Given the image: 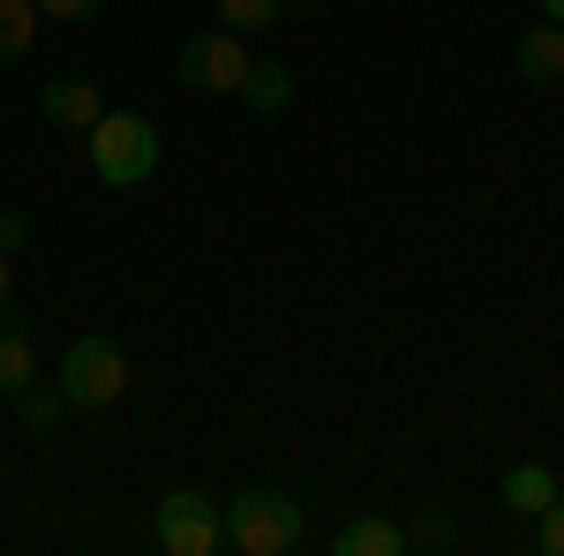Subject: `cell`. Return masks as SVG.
Listing matches in <instances>:
<instances>
[{
	"mask_svg": "<svg viewBox=\"0 0 564 556\" xmlns=\"http://www.w3.org/2000/svg\"><path fill=\"white\" fill-rule=\"evenodd\" d=\"M218 512H226V549H241V556H294L308 542V519L286 489H241Z\"/></svg>",
	"mask_w": 564,
	"mask_h": 556,
	"instance_id": "1",
	"label": "cell"
},
{
	"mask_svg": "<svg viewBox=\"0 0 564 556\" xmlns=\"http://www.w3.org/2000/svg\"><path fill=\"white\" fill-rule=\"evenodd\" d=\"M286 15V0H218V23H234V39H249V31H271Z\"/></svg>",
	"mask_w": 564,
	"mask_h": 556,
	"instance_id": "13",
	"label": "cell"
},
{
	"mask_svg": "<svg viewBox=\"0 0 564 556\" xmlns=\"http://www.w3.org/2000/svg\"><path fill=\"white\" fill-rule=\"evenodd\" d=\"M534 526H542V534H534V542H542V556H564V497H557V504H542V512H534Z\"/></svg>",
	"mask_w": 564,
	"mask_h": 556,
	"instance_id": "16",
	"label": "cell"
},
{
	"mask_svg": "<svg viewBox=\"0 0 564 556\" xmlns=\"http://www.w3.org/2000/svg\"><path fill=\"white\" fill-rule=\"evenodd\" d=\"M39 0H0V68L8 61H23L31 53V39H39Z\"/></svg>",
	"mask_w": 564,
	"mask_h": 556,
	"instance_id": "12",
	"label": "cell"
},
{
	"mask_svg": "<svg viewBox=\"0 0 564 556\" xmlns=\"http://www.w3.org/2000/svg\"><path fill=\"white\" fill-rule=\"evenodd\" d=\"M121 391H129V353L113 339H76L68 353H61V399L68 406H84V414H98V406H121Z\"/></svg>",
	"mask_w": 564,
	"mask_h": 556,
	"instance_id": "3",
	"label": "cell"
},
{
	"mask_svg": "<svg viewBox=\"0 0 564 556\" xmlns=\"http://www.w3.org/2000/svg\"><path fill=\"white\" fill-rule=\"evenodd\" d=\"M406 542H414V549H452V519H444V512H422L414 526H406Z\"/></svg>",
	"mask_w": 564,
	"mask_h": 556,
	"instance_id": "15",
	"label": "cell"
},
{
	"mask_svg": "<svg viewBox=\"0 0 564 556\" xmlns=\"http://www.w3.org/2000/svg\"><path fill=\"white\" fill-rule=\"evenodd\" d=\"M542 15H550V23H564V0H542Z\"/></svg>",
	"mask_w": 564,
	"mask_h": 556,
	"instance_id": "20",
	"label": "cell"
},
{
	"mask_svg": "<svg viewBox=\"0 0 564 556\" xmlns=\"http://www.w3.org/2000/svg\"><path fill=\"white\" fill-rule=\"evenodd\" d=\"M564 76V23H534L520 39V84H557Z\"/></svg>",
	"mask_w": 564,
	"mask_h": 556,
	"instance_id": "9",
	"label": "cell"
},
{
	"mask_svg": "<svg viewBox=\"0 0 564 556\" xmlns=\"http://www.w3.org/2000/svg\"><path fill=\"white\" fill-rule=\"evenodd\" d=\"M159 549L166 556H218L226 549V512L204 489H174L159 504Z\"/></svg>",
	"mask_w": 564,
	"mask_h": 556,
	"instance_id": "4",
	"label": "cell"
},
{
	"mask_svg": "<svg viewBox=\"0 0 564 556\" xmlns=\"http://www.w3.org/2000/svg\"><path fill=\"white\" fill-rule=\"evenodd\" d=\"M286 98H294V76H286L279 61H249V76H241V106H257V113H286Z\"/></svg>",
	"mask_w": 564,
	"mask_h": 556,
	"instance_id": "11",
	"label": "cell"
},
{
	"mask_svg": "<svg viewBox=\"0 0 564 556\" xmlns=\"http://www.w3.org/2000/svg\"><path fill=\"white\" fill-rule=\"evenodd\" d=\"M98 8H106V0H39V15H45V23H90Z\"/></svg>",
	"mask_w": 564,
	"mask_h": 556,
	"instance_id": "17",
	"label": "cell"
},
{
	"mask_svg": "<svg viewBox=\"0 0 564 556\" xmlns=\"http://www.w3.org/2000/svg\"><path fill=\"white\" fill-rule=\"evenodd\" d=\"M249 76V53L234 31H196V39H181V84L204 90V98H226V90H241Z\"/></svg>",
	"mask_w": 564,
	"mask_h": 556,
	"instance_id": "5",
	"label": "cell"
},
{
	"mask_svg": "<svg viewBox=\"0 0 564 556\" xmlns=\"http://www.w3.org/2000/svg\"><path fill=\"white\" fill-rule=\"evenodd\" d=\"M15 414H23V428H53L68 414V399H61V384H23L15 391Z\"/></svg>",
	"mask_w": 564,
	"mask_h": 556,
	"instance_id": "14",
	"label": "cell"
},
{
	"mask_svg": "<svg viewBox=\"0 0 564 556\" xmlns=\"http://www.w3.org/2000/svg\"><path fill=\"white\" fill-rule=\"evenodd\" d=\"M332 549L339 556H406V526H391V519H347L339 534H332Z\"/></svg>",
	"mask_w": 564,
	"mask_h": 556,
	"instance_id": "8",
	"label": "cell"
},
{
	"mask_svg": "<svg viewBox=\"0 0 564 556\" xmlns=\"http://www.w3.org/2000/svg\"><path fill=\"white\" fill-rule=\"evenodd\" d=\"M39 113L53 129H90V121L106 113V90L90 84V76H53V84L39 90Z\"/></svg>",
	"mask_w": 564,
	"mask_h": 556,
	"instance_id": "6",
	"label": "cell"
},
{
	"mask_svg": "<svg viewBox=\"0 0 564 556\" xmlns=\"http://www.w3.org/2000/svg\"><path fill=\"white\" fill-rule=\"evenodd\" d=\"M8 286H15V279H8V257H0V308H8Z\"/></svg>",
	"mask_w": 564,
	"mask_h": 556,
	"instance_id": "19",
	"label": "cell"
},
{
	"mask_svg": "<svg viewBox=\"0 0 564 556\" xmlns=\"http://www.w3.org/2000/svg\"><path fill=\"white\" fill-rule=\"evenodd\" d=\"M23 241H31V218H23V211H0V257H15Z\"/></svg>",
	"mask_w": 564,
	"mask_h": 556,
	"instance_id": "18",
	"label": "cell"
},
{
	"mask_svg": "<svg viewBox=\"0 0 564 556\" xmlns=\"http://www.w3.org/2000/svg\"><path fill=\"white\" fill-rule=\"evenodd\" d=\"M23 384H39V353H31V324L15 308H0V399H15Z\"/></svg>",
	"mask_w": 564,
	"mask_h": 556,
	"instance_id": "7",
	"label": "cell"
},
{
	"mask_svg": "<svg viewBox=\"0 0 564 556\" xmlns=\"http://www.w3.org/2000/svg\"><path fill=\"white\" fill-rule=\"evenodd\" d=\"M84 135H90V173L106 188H143L159 173V129L143 113H98Z\"/></svg>",
	"mask_w": 564,
	"mask_h": 556,
	"instance_id": "2",
	"label": "cell"
},
{
	"mask_svg": "<svg viewBox=\"0 0 564 556\" xmlns=\"http://www.w3.org/2000/svg\"><path fill=\"white\" fill-rule=\"evenodd\" d=\"M497 497H505L520 519H534L542 504H557V473L542 467V459H520V467L505 473V489H497Z\"/></svg>",
	"mask_w": 564,
	"mask_h": 556,
	"instance_id": "10",
	"label": "cell"
}]
</instances>
